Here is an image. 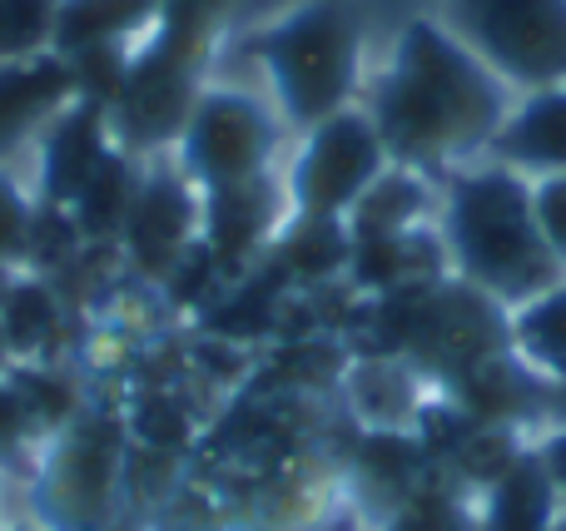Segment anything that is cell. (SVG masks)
Wrapping results in <instances>:
<instances>
[{
  "mask_svg": "<svg viewBox=\"0 0 566 531\" xmlns=\"http://www.w3.org/2000/svg\"><path fill=\"white\" fill-rule=\"evenodd\" d=\"M442 248L462 284L497 298L507 314L566 278L532 214V179L507 164L452 174L442 194Z\"/></svg>",
  "mask_w": 566,
  "mask_h": 531,
  "instance_id": "2",
  "label": "cell"
},
{
  "mask_svg": "<svg viewBox=\"0 0 566 531\" xmlns=\"http://www.w3.org/2000/svg\"><path fill=\"white\" fill-rule=\"evenodd\" d=\"M6 368H10V353H6V343H0V373H6Z\"/></svg>",
  "mask_w": 566,
  "mask_h": 531,
  "instance_id": "33",
  "label": "cell"
},
{
  "mask_svg": "<svg viewBox=\"0 0 566 531\" xmlns=\"http://www.w3.org/2000/svg\"><path fill=\"white\" fill-rule=\"evenodd\" d=\"M30 443H35V427H30L25 407H20L10 378L0 373V467H20L30 457Z\"/></svg>",
  "mask_w": 566,
  "mask_h": 531,
  "instance_id": "28",
  "label": "cell"
},
{
  "mask_svg": "<svg viewBox=\"0 0 566 531\" xmlns=\"http://www.w3.org/2000/svg\"><path fill=\"white\" fill-rule=\"evenodd\" d=\"M452 35L517 89L566 85V0H448Z\"/></svg>",
  "mask_w": 566,
  "mask_h": 531,
  "instance_id": "6",
  "label": "cell"
},
{
  "mask_svg": "<svg viewBox=\"0 0 566 531\" xmlns=\"http://www.w3.org/2000/svg\"><path fill=\"white\" fill-rule=\"evenodd\" d=\"M532 457L542 463V472L552 477V487H557V497H566V423L552 427L547 437H542L537 447H532Z\"/></svg>",
  "mask_w": 566,
  "mask_h": 531,
  "instance_id": "29",
  "label": "cell"
},
{
  "mask_svg": "<svg viewBox=\"0 0 566 531\" xmlns=\"http://www.w3.org/2000/svg\"><path fill=\"white\" fill-rule=\"evenodd\" d=\"M10 284H15V268H10V264H0V304H6Z\"/></svg>",
  "mask_w": 566,
  "mask_h": 531,
  "instance_id": "30",
  "label": "cell"
},
{
  "mask_svg": "<svg viewBox=\"0 0 566 531\" xmlns=\"http://www.w3.org/2000/svg\"><path fill=\"white\" fill-rule=\"evenodd\" d=\"M279 115L298 129L353 105L358 89V15L348 0H303L254 35Z\"/></svg>",
  "mask_w": 566,
  "mask_h": 531,
  "instance_id": "3",
  "label": "cell"
},
{
  "mask_svg": "<svg viewBox=\"0 0 566 531\" xmlns=\"http://www.w3.org/2000/svg\"><path fill=\"white\" fill-rule=\"evenodd\" d=\"M348 397L353 413L363 417L368 433H412L422 417L418 397V373L402 358H363L348 373Z\"/></svg>",
  "mask_w": 566,
  "mask_h": 531,
  "instance_id": "14",
  "label": "cell"
},
{
  "mask_svg": "<svg viewBox=\"0 0 566 531\" xmlns=\"http://www.w3.org/2000/svg\"><path fill=\"white\" fill-rule=\"evenodd\" d=\"M70 70L55 50L0 65V159L40 139V129L70 105Z\"/></svg>",
  "mask_w": 566,
  "mask_h": 531,
  "instance_id": "13",
  "label": "cell"
},
{
  "mask_svg": "<svg viewBox=\"0 0 566 531\" xmlns=\"http://www.w3.org/2000/svg\"><path fill=\"white\" fill-rule=\"evenodd\" d=\"M224 20L199 15V10L159 6V20L149 30V40L129 60L125 95L109 109V135L125 155L139 149H165L179 139L189 109L199 99V79H205L209 50Z\"/></svg>",
  "mask_w": 566,
  "mask_h": 531,
  "instance_id": "4",
  "label": "cell"
},
{
  "mask_svg": "<svg viewBox=\"0 0 566 531\" xmlns=\"http://www.w3.org/2000/svg\"><path fill=\"white\" fill-rule=\"evenodd\" d=\"M0 531H25V527H0Z\"/></svg>",
  "mask_w": 566,
  "mask_h": 531,
  "instance_id": "34",
  "label": "cell"
},
{
  "mask_svg": "<svg viewBox=\"0 0 566 531\" xmlns=\"http://www.w3.org/2000/svg\"><path fill=\"white\" fill-rule=\"evenodd\" d=\"M532 214H537L542 238H547L552 258H557L566 274V174L532 179Z\"/></svg>",
  "mask_w": 566,
  "mask_h": 531,
  "instance_id": "27",
  "label": "cell"
},
{
  "mask_svg": "<svg viewBox=\"0 0 566 531\" xmlns=\"http://www.w3.org/2000/svg\"><path fill=\"white\" fill-rule=\"evenodd\" d=\"M6 378H10V387H15V397H20V407H25V417H30V427H35V437H55L60 427H70L85 407H80V393H75V383H70L65 373H55V368H6Z\"/></svg>",
  "mask_w": 566,
  "mask_h": 531,
  "instance_id": "22",
  "label": "cell"
},
{
  "mask_svg": "<svg viewBox=\"0 0 566 531\" xmlns=\"http://www.w3.org/2000/svg\"><path fill=\"white\" fill-rule=\"evenodd\" d=\"M60 0H0V65L45 55L55 40Z\"/></svg>",
  "mask_w": 566,
  "mask_h": 531,
  "instance_id": "25",
  "label": "cell"
},
{
  "mask_svg": "<svg viewBox=\"0 0 566 531\" xmlns=\"http://www.w3.org/2000/svg\"><path fill=\"white\" fill-rule=\"evenodd\" d=\"M492 164H507L527 179L566 174V85L532 89L507 109L502 129L488 145Z\"/></svg>",
  "mask_w": 566,
  "mask_h": 531,
  "instance_id": "12",
  "label": "cell"
},
{
  "mask_svg": "<svg viewBox=\"0 0 566 531\" xmlns=\"http://www.w3.org/2000/svg\"><path fill=\"white\" fill-rule=\"evenodd\" d=\"M547 531H566V507H562L557 517H552V527H547Z\"/></svg>",
  "mask_w": 566,
  "mask_h": 531,
  "instance_id": "32",
  "label": "cell"
},
{
  "mask_svg": "<svg viewBox=\"0 0 566 531\" xmlns=\"http://www.w3.org/2000/svg\"><path fill=\"white\" fill-rule=\"evenodd\" d=\"M40 204L45 209H70L75 194L90 184L105 155L115 149L109 135V115L99 105L70 99L45 129H40Z\"/></svg>",
  "mask_w": 566,
  "mask_h": 531,
  "instance_id": "11",
  "label": "cell"
},
{
  "mask_svg": "<svg viewBox=\"0 0 566 531\" xmlns=\"http://www.w3.org/2000/svg\"><path fill=\"white\" fill-rule=\"evenodd\" d=\"M119 238L145 274H175L179 258L199 244V189L179 169L139 174L135 204H129Z\"/></svg>",
  "mask_w": 566,
  "mask_h": 531,
  "instance_id": "9",
  "label": "cell"
},
{
  "mask_svg": "<svg viewBox=\"0 0 566 531\" xmlns=\"http://www.w3.org/2000/svg\"><path fill=\"white\" fill-rule=\"evenodd\" d=\"M512 95L442 20H408L382 79L373 85V125L392 164L438 169L482 155L502 129Z\"/></svg>",
  "mask_w": 566,
  "mask_h": 531,
  "instance_id": "1",
  "label": "cell"
},
{
  "mask_svg": "<svg viewBox=\"0 0 566 531\" xmlns=\"http://www.w3.org/2000/svg\"><path fill=\"white\" fill-rule=\"evenodd\" d=\"M388 145L368 109L348 105L323 125L303 129V145L283 179L293 219H348V209L373 189V179L388 169Z\"/></svg>",
  "mask_w": 566,
  "mask_h": 531,
  "instance_id": "7",
  "label": "cell"
},
{
  "mask_svg": "<svg viewBox=\"0 0 566 531\" xmlns=\"http://www.w3.org/2000/svg\"><path fill=\"white\" fill-rule=\"evenodd\" d=\"M552 403H557L562 417H566V378H557V387H552Z\"/></svg>",
  "mask_w": 566,
  "mask_h": 531,
  "instance_id": "31",
  "label": "cell"
},
{
  "mask_svg": "<svg viewBox=\"0 0 566 531\" xmlns=\"http://www.w3.org/2000/svg\"><path fill=\"white\" fill-rule=\"evenodd\" d=\"M159 20V0H60L55 10V55H75L85 45H129L149 35Z\"/></svg>",
  "mask_w": 566,
  "mask_h": 531,
  "instance_id": "17",
  "label": "cell"
},
{
  "mask_svg": "<svg viewBox=\"0 0 566 531\" xmlns=\"http://www.w3.org/2000/svg\"><path fill=\"white\" fill-rule=\"evenodd\" d=\"M109 531H115V527H109Z\"/></svg>",
  "mask_w": 566,
  "mask_h": 531,
  "instance_id": "35",
  "label": "cell"
},
{
  "mask_svg": "<svg viewBox=\"0 0 566 531\" xmlns=\"http://www.w3.org/2000/svg\"><path fill=\"white\" fill-rule=\"evenodd\" d=\"M512 353L542 378H566V278L507 314Z\"/></svg>",
  "mask_w": 566,
  "mask_h": 531,
  "instance_id": "19",
  "label": "cell"
},
{
  "mask_svg": "<svg viewBox=\"0 0 566 531\" xmlns=\"http://www.w3.org/2000/svg\"><path fill=\"white\" fill-rule=\"evenodd\" d=\"M283 184H274V174L249 179V184H229V189H205L199 194V244L209 248L219 268H239L269 248V238L283 224Z\"/></svg>",
  "mask_w": 566,
  "mask_h": 531,
  "instance_id": "10",
  "label": "cell"
},
{
  "mask_svg": "<svg viewBox=\"0 0 566 531\" xmlns=\"http://www.w3.org/2000/svg\"><path fill=\"white\" fill-rule=\"evenodd\" d=\"M125 437L109 417L80 413L45 443L30 502L45 531H109L119 517Z\"/></svg>",
  "mask_w": 566,
  "mask_h": 531,
  "instance_id": "5",
  "label": "cell"
},
{
  "mask_svg": "<svg viewBox=\"0 0 566 531\" xmlns=\"http://www.w3.org/2000/svg\"><path fill=\"white\" fill-rule=\"evenodd\" d=\"M382 531H478V512L468 497L452 487H428L422 482L408 502H398L382 517Z\"/></svg>",
  "mask_w": 566,
  "mask_h": 531,
  "instance_id": "24",
  "label": "cell"
},
{
  "mask_svg": "<svg viewBox=\"0 0 566 531\" xmlns=\"http://www.w3.org/2000/svg\"><path fill=\"white\" fill-rule=\"evenodd\" d=\"M562 512V497L552 477L532 453H522L492 487H482L478 531H547Z\"/></svg>",
  "mask_w": 566,
  "mask_h": 531,
  "instance_id": "16",
  "label": "cell"
},
{
  "mask_svg": "<svg viewBox=\"0 0 566 531\" xmlns=\"http://www.w3.org/2000/svg\"><path fill=\"white\" fill-rule=\"evenodd\" d=\"M60 60H65V70H70V95L85 99V105H99L109 115L115 99L125 95L135 45H85V50L60 55Z\"/></svg>",
  "mask_w": 566,
  "mask_h": 531,
  "instance_id": "23",
  "label": "cell"
},
{
  "mask_svg": "<svg viewBox=\"0 0 566 531\" xmlns=\"http://www.w3.org/2000/svg\"><path fill=\"white\" fill-rule=\"evenodd\" d=\"M353 258V238L343 219H289L279 234V264L303 284L343 274Z\"/></svg>",
  "mask_w": 566,
  "mask_h": 531,
  "instance_id": "21",
  "label": "cell"
},
{
  "mask_svg": "<svg viewBox=\"0 0 566 531\" xmlns=\"http://www.w3.org/2000/svg\"><path fill=\"white\" fill-rule=\"evenodd\" d=\"M60 338V298L50 294L45 278H20L10 284L6 304H0V343L10 358H35L50 353V343Z\"/></svg>",
  "mask_w": 566,
  "mask_h": 531,
  "instance_id": "20",
  "label": "cell"
},
{
  "mask_svg": "<svg viewBox=\"0 0 566 531\" xmlns=\"http://www.w3.org/2000/svg\"><path fill=\"white\" fill-rule=\"evenodd\" d=\"M35 204H30V194L15 184V179L0 169V264L15 268L20 258H30V248H35Z\"/></svg>",
  "mask_w": 566,
  "mask_h": 531,
  "instance_id": "26",
  "label": "cell"
},
{
  "mask_svg": "<svg viewBox=\"0 0 566 531\" xmlns=\"http://www.w3.org/2000/svg\"><path fill=\"white\" fill-rule=\"evenodd\" d=\"M432 209V189L422 179V169L408 164H388L373 189L348 209V238L353 244H368V238H398L408 229H422V214Z\"/></svg>",
  "mask_w": 566,
  "mask_h": 531,
  "instance_id": "15",
  "label": "cell"
},
{
  "mask_svg": "<svg viewBox=\"0 0 566 531\" xmlns=\"http://www.w3.org/2000/svg\"><path fill=\"white\" fill-rule=\"evenodd\" d=\"M179 174L205 194V189H229L264 179L279 155V119L249 89H199L185 129L175 139Z\"/></svg>",
  "mask_w": 566,
  "mask_h": 531,
  "instance_id": "8",
  "label": "cell"
},
{
  "mask_svg": "<svg viewBox=\"0 0 566 531\" xmlns=\"http://www.w3.org/2000/svg\"><path fill=\"white\" fill-rule=\"evenodd\" d=\"M135 189H139V169H135V155L125 149H109L105 164L90 174V184L75 194V204L65 209L75 234L85 238H119L129 219V204H135Z\"/></svg>",
  "mask_w": 566,
  "mask_h": 531,
  "instance_id": "18",
  "label": "cell"
}]
</instances>
